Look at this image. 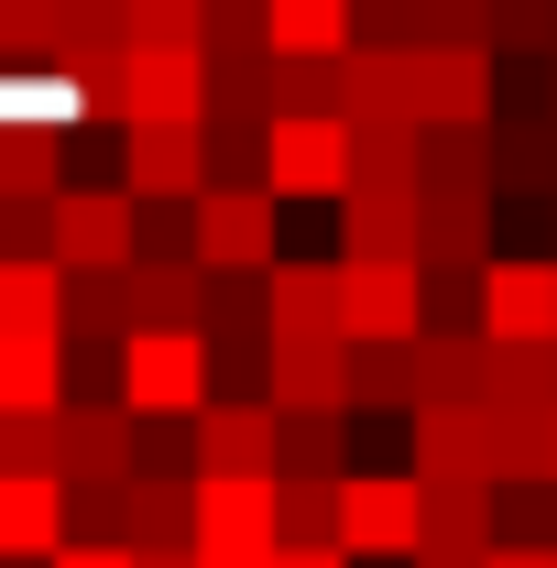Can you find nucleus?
Segmentation results:
<instances>
[]
</instances>
